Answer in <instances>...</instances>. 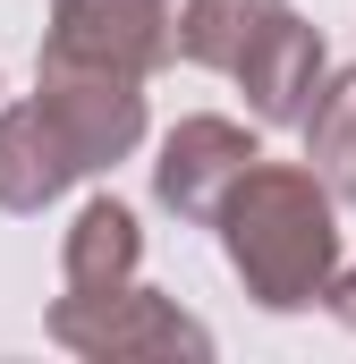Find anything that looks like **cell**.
<instances>
[{
    "mask_svg": "<svg viewBox=\"0 0 356 364\" xmlns=\"http://www.w3.org/2000/svg\"><path fill=\"white\" fill-rule=\"evenodd\" d=\"M323 305H331V314H340V322L356 331V263H348V272H331V288H323Z\"/></svg>",
    "mask_w": 356,
    "mask_h": 364,
    "instance_id": "30bf717a",
    "label": "cell"
},
{
    "mask_svg": "<svg viewBox=\"0 0 356 364\" xmlns=\"http://www.w3.org/2000/svg\"><path fill=\"white\" fill-rule=\"evenodd\" d=\"M297 127H305V170L323 178V195L356 203V68H331Z\"/></svg>",
    "mask_w": 356,
    "mask_h": 364,
    "instance_id": "9c48e42d",
    "label": "cell"
},
{
    "mask_svg": "<svg viewBox=\"0 0 356 364\" xmlns=\"http://www.w3.org/2000/svg\"><path fill=\"white\" fill-rule=\"evenodd\" d=\"M85 178L77 153L60 144V127L43 119V102H9L0 110V212H43Z\"/></svg>",
    "mask_w": 356,
    "mask_h": 364,
    "instance_id": "52a82bcc",
    "label": "cell"
},
{
    "mask_svg": "<svg viewBox=\"0 0 356 364\" xmlns=\"http://www.w3.org/2000/svg\"><path fill=\"white\" fill-rule=\"evenodd\" d=\"M255 161H263V136L246 119L195 110V119H178L170 136H162V153H153V203L178 212V220H195V229H212L221 195L246 178Z\"/></svg>",
    "mask_w": 356,
    "mask_h": 364,
    "instance_id": "5b68a950",
    "label": "cell"
},
{
    "mask_svg": "<svg viewBox=\"0 0 356 364\" xmlns=\"http://www.w3.org/2000/svg\"><path fill=\"white\" fill-rule=\"evenodd\" d=\"M43 51L119 68V77H153L178 60V0H51Z\"/></svg>",
    "mask_w": 356,
    "mask_h": 364,
    "instance_id": "8992f818",
    "label": "cell"
},
{
    "mask_svg": "<svg viewBox=\"0 0 356 364\" xmlns=\"http://www.w3.org/2000/svg\"><path fill=\"white\" fill-rule=\"evenodd\" d=\"M34 102H43V119L60 127V144L77 153L85 178L119 170V161L145 144V77H119V68L51 60V51H43V68H34Z\"/></svg>",
    "mask_w": 356,
    "mask_h": 364,
    "instance_id": "277c9868",
    "label": "cell"
},
{
    "mask_svg": "<svg viewBox=\"0 0 356 364\" xmlns=\"http://www.w3.org/2000/svg\"><path fill=\"white\" fill-rule=\"evenodd\" d=\"M136 263H145L136 212H127L119 195H93L85 212L68 220V237H60V288H68V296H93V288L136 279Z\"/></svg>",
    "mask_w": 356,
    "mask_h": 364,
    "instance_id": "ba28073f",
    "label": "cell"
},
{
    "mask_svg": "<svg viewBox=\"0 0 356 364\" xmlns=\"http://www.w3.org/2000/svg\"><path fill=\"white\" fill-rule=\"evenodd\" d=\"M221 255L263 314H305L340 272V203L305 161H255L212 212Z\"/></svg>",
    "mask_w": 356,
    "mask_h": 364,
    "instance_id": "6da1fadb",
    "label": "cell"
},
{
    "mask_svg": "<svg viewBox=\"0 0 356 364\" xmlns=\"http://www.w3.org/2000/svg\"><path fill=\"white\" fill-rule=\"evenodd\" d=\"M68 356H212V331L162 296V288H145V279H119V288H93V296H68L60 288V305H51V322H43Z\"/></svg>",
    "mask_w": 356,
    "mask_h": 364,
    "instance_id": "3957f363",
    "label": "cell"
},
{
    "mask_svg": "<svg viewBox=\"0 0 356 364\" xmlns=\"http://www.w3.org/2000/svg\"><path fill=\"white\" fill-rule=\"evenodd\" d=\"M178 60L229 77L255 127H297L323 85V26L288 0H178Z\"/></svg>",
    "mask_w": 356,
    "mask_h": 364,
    "instance_id": "7a4b0ae2",
    "label": "cell"
}]
</instances>
